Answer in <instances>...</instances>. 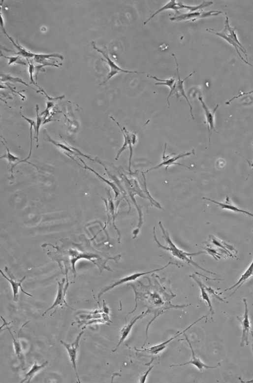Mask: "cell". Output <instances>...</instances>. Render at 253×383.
I'll use <instances>...</instances> for the list:
<instances>
[{"label": "cell", "instance_id": "4dcf8cb0", "mask_svg": "<svg viewBox=\"0 0 253 383\" xmlns=\"http://www.w3.org/2000/svg\"><path fill=\"white\" fill-rule=\"evenodd\" d=\"M1 82H12V83H18L19 82V83L23 84V85H26V87H29V88L35 90V88H32L30 85H28L26 82H25L24 81H23V79H20V78L14 77V76L9 74H4V73H1Z\"/></svg>", "mask_w": 253, "mask_h": 383}, {"label": "cell", "instance_id": "5b68a950", "mask_svg": "<svg viewBox=\"0 0 253 383\" xmlns=\"http://www.w3.org/2000/svg\"><path fill=\"white\" fill-rule=\"evenodd\" d=\"M213 2H210V1H208V2L203 1L202 3L200 4L199 5H196V6H190V5H184L182 2H176V0H170V1H169V2H167V3L166 4L164 7L160 8V9L158 10L157 12L154 13V14H153V15L151 16V17H150V18L148 19L147 21L145 22L144 24L146 25L148 22L151 21V19L154 18V17H155V16H157V14L162 12V11H167V10H173V11H175V12H176V15L179 16L182 14L179 12V10L187 9L188 10V11H190L191 13L195 12V11H198V10L199 9H203V8H207V7L210 6V5H213Z\"/></svg>", "mask_w": 253, "mask_h": 383}, {"label": "cell", "instance_id": "ab89813d", "mask_svg": "<svg viewBox=\"0 0 253 383\" xmlns=\"http://www.w3.org/2000/svg\"><path fill=\"white\" fill-rule=\"evenodd\" d=\"M253 94V91H250V92H247V93L241 92V94H239V95L233 97V98H231V99L229 100V101H226V104H230L231 101H233V100L235 99V98H239V97L249 95V94Z\"/></svg>", "mask_w": 253, "mask_h": 383}, {"label": "cell", "instance_id": "d6986e66", "mask_svg": "<svg viewBox=\"0 0 253 383\" xmlns=\"http://www.w3.org/2000/svg\"><path fill=\"white\" fill-rule=\"evenodd\" d=\"M184 335L185 336V340H186V341L189 343V346L190 347L191 351H192V359H191L190 361H189V362H186V363L179 364V365H170V367L183 366V365H195V366L196 367V368H198L200 371H202L204 369H214V368H217L218 367L221 366V362H219V364H218L217 365H216V366H209V365H207L206 364H204V362H203L202 361L199 359V358H198L196 356H195V351H194L193 349H192V344H191L190 341L189 339H188V336L186 335L185 333L184 334Z\"/></svg>", "mask_w": 253, "mask_h": 383}, {"label": "cell", "instance_id": "b9f144b4", "mask_svg": "<svg viewBox=\"0 0 253 383\" xmlns=\"http://www.w3.org/2000/svg\"><path fill=\"white\" fill-rule=\"evenodd\" d=\"M246 160H247V162L249 163V165H250V166H251L252 169H253V161H250V160H247V159H246Z\"/></svg>", "mask_w": 253, "mask_h": 383}, {"label": "cell", "instance_id": "ac0fdd59", "mask_svg": "<svg viewBox=\"0 0 253 383\" xmlns=\"http://www.w3.org/2000/svg\"><path fill=\"white\" fill-rule=\"evenodd\" d=\"M2 144H4V146H5V148H6L7 150V154L6 155H3V156H1L0 157V159H6L7 160H8V169H9L10 167L11 168L9 169L10 172H11V176L10 177L9 179L12 180V183H14V169L15 168V166H17V165L20 164V163H29V164L32 165V166H35V167L36 168V169L39 170V168H38V166H36V165L33 164V163H31V162L29 161V160H28L27 159H20V158L17 157V156H14V155H13L12 153H11V151H10L9 149H8V147H7L6 145H5V143L3 142V141H2Z\"/></svg>", "mask_w": 253, "mask_h": 383}, {"label": "cell", "instance_id": "52a82bcc", "mask_svg": "<svg viewBox=\"0 0 253 383\" xmlns=\"http://www.w3.org/2000/svg\"><path fill=\"white\" fill-rule=\"evenodd\" d=\"M172 55H173V57H174L175 61H176V66H177L178 79L177 80H176V82H175L173 88H172V89L170 90V94H169L168 97H167V103H168L169 108H170V101H169V99H170V97H171L172 95L176 96V98H177V99H179V97L183 96L184 98H185V99L187 100V101H188V105L190 106V110L191 116H192V119H195V118H194L193 113H192V105H191L190 103L189 99H188V96H187L186 94H185V88H184V82H185V81L187 80V79H189V78L191 76H192V74H193L194 72L193 73H191L189 75V76H187V77L185 78V79L182 80V79H181L180 74H179V64H178L177 59H176L175 54H172Z\"/></svg>", "mask_w": 253, "mask_h": 383}, {"label": "cell", "instance_id": "f546056e", "mask_svg": "<svg viewBox=\"0 0 253 383\" xmlns=\"http://www.w3.org/2000/svg\"><path fill=\"white\" fill-rule=\"evenodd\" d=\"M48 365V361H47V362H43V363L41 364V365H38L37 362H35L34 365H33V366H32V368H31L30 371H29V372L26 374V377H25V378L22 380L21 383H25V382L30 383V382L32 381V379L34 377V376L36 375V374H37L39 371H40L42 368H45V367H46Z\"/></svg>", "mask_w": 253, "mask_h": 383}, {"label": "cell", "instance_id": "7c38bea8", "mask_svg": "<svg viewBox=\"0 0 253 383\" xmlns=\"http://www.w3.org/2000/svg\"><path fill=\"white\" fill-rule=\"evenodd\" d=\"M84 331H81L79 333V335L76 337V340L73 343H67L64 341H60V343L63 345L66 350H67V353H68L69 357H70V361L71 362L72 365H73V370H74L75 374H76V377H77L78 383H80V380H79V375H78L77 367H76V360H77V354L78 350L79 348V341H80L81 337L83 335Z\"/></svg>", "mask_w": 253, "mask_h": 383}, {"label": "cell", "instance_id": "ba28073f", "mask_svg": "<svg viewBox=\"0 0 253 383\" xmlns=\"http://www.w3.org/2000/svg\"><path fill=\"white\" fill-rule=\"evenodd\" d=\"M210 314V312H209V313L207 314V315H205V316L201 317V318L197 319V320L195 321V322H194L193 323L191 324V325H190L189 327H188L186 329L184 330V331H182V332H178L177 334H176L174 337H171V338L169 339V340H167V341L164 342V343H161V344H158L157 345V346H153V347L149 348V349H137L136 348H135V350H136V351L137 352H142V353H148V354L152 355V356H157V355L159 354L161 352H162L163 351H164V349L167 347V346H168L169 343H170V342L173 341V340L177 338L178 337L182 335V334H185L187 331H188V330H189L191 327L193 326V325H195V324H196L197 322H199V321H201V319H204V318H206V321H207V317L209 316Z\"/></svg>", "mask_w": 253, "mask_h": 383}, {"label": "cell", "instance_id": "e575fe53", "mask_svg": "<svg viewBox=\"0 0 253 383\" xmlns=\"http://www.w3.org/2000/svg\"><path fill=\"white\" fill-rule=\"evenodd\" d=\"M148 77L156 79V80L158 81V82H160L156 83V85H166V86L169 87V88H170V90L173 88L175 82H176V79L175 77L171 78V79H158L157 77H156V76H153L149 74L148 75Z\"/></svg>", "mask_w": 253, "mask_h": 383}, {"label": "cell", "instance_id": "74e56055", "mask_svg": "<svg viewBox=\"0 0 253 383\" xmlns=\"http://www.w3.org/2000/svg\"><path fill=\"white\" fill-rule=\"evenodd\" d=\"M203 250H204V251L207 252V253H209L210 255L213 256L216 260H217L218 258H221V255L219 254L216 250H213V249L211 248H204V247H203Z\"/></svg>", "mask_w": 253, "mask_h": 383}, {"label": "cell", "instance_id": "3957f363", "mask_svg": "<svg viewBox=\"0 0 253 383\" xmlns=\"http://www.w3.org/2000/svg\"><path fill=\"white\" fill-rule=\"evenodd\" d=\"M160 228H161V231H162V238L165 240L166 243H167V247L166 246L161 245L160 244L159 241L157 240V235H156V227H154V241L157 243V245L159 248L162 249V250H166V251L170 252L171 253L173 257H176V258L179 259V260H182V261L187 262L188 264L193 265L195 267L198 268L201 270L204 271V272H208V273L212 274V275H216L214 272H210V271L207 270V269H204L201 267L198 263H195L192 260V257H195V256L199 255L201 254H205L207 252H198V253H188L186 252L181 250L180 249L178 248L174 244H173L172 240L170 239V234H169L168 231L166 230L163 226L162 223L161 222L158 223Z\"/></svg>", "mask_w": 253, "mask_h": 383}, {"label": "cell", "instance_id": "f1b7e54d", "mask_svg": "<svg viewBox=\"0 0 253 383\" xmlns=\"http://www.w3.org/2000/svg\"><path fill=\"white\" fill-rule=\"evenodd\" d=\"M210 241H211V243L213 245L223 249L224 252L227 253L228 255L231 256V257H233V255L232 254V253H234V252L236 253V250H235V248L232 245L226 244L224 241H221L219 238H216L213 235H210Z\"/></svg>", "mask_w": 253, "mask_h": 383}, {"label": "cell", "instance_id": "30bf717a", "mask_svg": "<svg viewBox=\"0 0 253 383\" xmlns=\"http://www.w3.org/2000/svg\"><path fill=\"white\" fill-rule=\"evenodd\" d=\"M110 119H111L112 120L114 121V122H116V125H117L118 126H119V128H120L121 131H122V134H123L124 139H125V142H124L123 146H122V148H121L120 150H119V152H118L117 156H116V160H118V159H119L120 155L122 154V153H123V152L125 151L126 149H130V159H129L128 169L129 172H130V173H132L131 162L132 158H133V146H134L133 144V140H132V132H129V131L126 129V128H125V127L122 128V127L119 125V122H118L116 119H113L112 116H110Z\"/></svg>", "mask_w": 253, "mask_h": 383}, {"label": "cell", "instance_id": "f35d334b", "mask_svg": "<svg viewBox=\"0 0 253 383\" xmlns=\"http://www.w3.org/2000/svg\"><path fill=\"white\" fill-rule=\"evenodd\" d=\"M154 365H152V366L150 367L146 372L144 373V374H142V375H141L140 379H139V383H145V382H146L147 377H148V374H150V372H151V370L154 368Z\"/></svg>", "mask_w": 253, "mask_h": 383}, {"label": "cell", "instance_id": "83f0119b", "mask_svg": "<svg viewBox=\"0 0 253 383\" xmlns=\"http://www.w3.org/2000/svg\"><path fill=\"white\" fill-rule=\"evenodd\" d=\"M45 135L47 137L46 140H48V141L52 143L56 147H59V148L62 149L63 150H64V151H67V153H70V154L75 155L76 156H79H79H85V154L81 153L79 150L74 148V147H70V146L67 145V144H61V143H59L57 142V141H54V140H53L52 138L49 136V135H48V133H46V131L45 132Z\"/></svg>", "mask_w": 253, "mask_h": 383}, {"label": "cell", "instance_id": "d590c367", "mask_svg": "<svg viewBox=\"0 0 253 383\" xmlns=\"http://www.w3.org/2000/svg\"><path fill=\"white\" fill-rule=\"evenodd\" d=\"M1 57L8 60V64H9V65L13 64H23V65H26V63L20 60V56H16V57H6V56H4L3 54H2V51H1Z\"/></svg>", "mask_w": 253, "mask_h": 383}, {"label": "cell", "instance_id": "484cf974", "mask_svg": "<svg viewBox=\"0 0 253 383\" xmlns=\"http://www.w3.org/2000/svg\"><path fill=\"white\" fill-rule=\"evenodd\" d=\"M76 157L78 158V159H79V160H81V162H82V163L84 164V166H82V165L79 164V166H81V167L84 168V169H88V170L91 171V172H94V174H95V175H96L97 177H98L99 179H101V181H103V182L106 183V184H107V185L110 186V187H111L112 189H113V192H114L115 193V198H116V200H118V198H119V197L120 196L121 194V191L120 190H119V187H117V185H116V184H115L114 182H112V181H109V180H106L105 178H103V177H101V175H99V174L98 173V172H95L94 169H91L90 166H88V165L85 163V162L83 160H82L81 158H79V156H76Z\"/></svg>", "mask_w": 253, "mask_h": 383}, {"label": "cell", "instance_id": "7a4b0ae2", "mask_svg": "<svg viewBox=\"0 0 253 383\" xmlns=\"http://www.w3.org/2000/svg\"><path fill=\"white\" fill-rule=\"evenodd\" d=\"M148 281V285H145L140 281H138L139 287H136L133 284H130V287L133 288L136 296V307L132 312L127 314L126 317L130 314L135 312L137 309L139 305L142 307L148 309V315L154 314V317L149 323L147 325L146 339L143 344V347L146 344L148 339V330L150 326L154 320L163 314L166 313L171 309H184L190 306V304L173 305L171 303V300L176 297V294H173L170 288V280L166 278H161L158 275L153 274L152 279L147 277ZM125 318V319H126Z\"/></svg>", "mask_w": 253, "mask_h": 383}, {"label": "cell", "instance_id": "2e32d148", "mask_svg": "<svg viewBox=\"0 0 253 383\" xmlns=\"http://www.w3.org/2000/svg\"><path fill=\"white\" fill-rule=\"evenodd\" d=\"M107 191L108 200L105 199V198H103V197H100V198H101V199L104 201V204H105L106 206V211H107V223H106V225L110 223V221H111L112 219L113 227L115 228V229L117 231L118 234H119V239H118V242H119V244H120L121 233L120 232H119V229H118V228L116 227V223H115V221H116V216H116V215H117L116 214V210H117V209H116V205H115L114 202H113V198H112L111 195H110V190H107ZM105 227L103 228L104 230V229H105Z\"/></svg>", "mask_w": 253, "mask_h": 383}, {"label": "cell", "instance_id": "60d3db41", "mask_svg": "<svg viewBox=\"0 0 253 383\" xmlns=\"http://www.w3.org/2000/svg\"><path fill=\"white\" fill-rule=\"evenodd\" d=\"M252 334V337H253V345H252V351H253V331H251ZM240 381L241 382V383H253V380H250V381H243L242 380H241V378H239Z\"/></svg>", "mask_w": 253, "mask_h": 383}, {"label": "cell", "instance_id": "8992f818", "mask_svg": "<svg viewBox=\"0 0 253 383\" xmlns=\"http://www.w3.org/2000/svg\"><path fill=\"white\" fill-rule=\"evenodd\" d=\"M171 264L177 265L176 264V263H172V262L170 261L168 263H167V265L163 266L162 268H160V269H154V270L150 271V272H137V273L133 274V275H129V276L125 277V278H122V279H119L118 280V281H115L114 283L110 284V285L107 286V287H104V288H103L102 289L99 291V293H98V303H99L100 297H101L103 294H105L106 292L110 291V290L113 289V288H114L115 287H119V286L122 285V284H126V283L131 282V281H136L138 278L143 276V275H149V274H154V272H159V271H161L163 270V269H166L167 266H169Z\"/></svg>", "mask_w": 253, "mask_h": 383}, {"label": "cell", "instance_id": "836d02e7", "mask_svg": "<svg viewBox=\"0 0 253 383\" xmlns=\"http://www.w3.org/2000/svg\"><path fill=\"white\" fill-rule=\"evenodd\" d=\"M39 105H36V128H35L34 130L35 132H36V136H35V138H36V143H37V147H39V140H38V136H39V129H40L41 125H42V124L43 123L44 119H44L43 117H42V116H41V115L39 114Z\"/></svg>", "mask_w": 253, "mask_h": 383}, {"label": "cell", "instance_id": "6da1fadb", "mask_svg": "<svg viewBox=\"0 0 253 383\" xmlns=\"http://www.w3.org/2000/svg\"><path fill=\"white\" fill-rule=\"evenodd\" d=\"M96 237L95 235L92 239H88L85 235H80L79 240L81 242L79 244L70 241L68 238L66 239H61L60 241L63 243L62 246L56 247L50 244H42V247H46V246H51L55 251L48 250L47 255L53 260V261L57 262L62 273L65 275L67 281L66 283H69L68 281V272L73 273V279H76V263L81 259L89 260L91 263L95 264L99 269L100 272H103L104 270L113 272L111 269L107 266V262L109 260H114L116 263L120 260L122 255L113 256L110 255L108 253L106 252H100L94 249L91 245V241Z\"/></svg>", "mask_w": 253, "mask_h": 383}, {"label": "cell", "instance_id": "4fadbf2b", "mask_svg": "<svg viewBox=\"0 0 253 383\" xmlns=\"http://www.w3.org/2000/svg\"><path fill=\"white\" fill-rule=\"evenodd\" d=\"M5 272H6L7 275H8V276H6V275H5V274L3 273V272H2V270H0V273H1V275H2V277H4V278H5V279L7 280V281H8V282L10 283V284H11V288H12L13 290V294H14V300L15 302L18 301L19 300V289L20 288H21L22 291H23V292L24 293V294H26V295L30 296V297H33V295H32V294H29V293L26 292V291H25L24 289H23V287H22V284H23V283L24 282L25 280H26V276L23 277L22 279L18 280L17 279V278L14 277V275H13L12 272H11V271L9 270V269H8L7 266H5Z\"/></svg>", "mask_w": 253, "mask_h": 383}, {"label": "cell", "instance_id": "603a6c76", "mask_svg": "<svg viewBox=\"0 0 253 383\" xmlns=\"http://www.w3.org/2000/svg\"><path fill=\"white\" fill-rule=\"evenodd\" d=\"M1 27H2V30H3L4 34H5V36L8 38V39L12 42L13 45H14L16 49L18 51L15 52V51H10V50L5 49V51H8V52L14 53V54H16V55L17 56H22V57H25V58L27 59V60H29V59L34 58L36 54H33V53L27 51L26 48H23V47H22L21 45L18 43V41L16 42L14 40V39H13L12 37H11V36L7 33L6 31L4 29V26H1Z\"/></svg>", "mask_w": 253, "mask_h": 383}, {"label": "cell", "instance_id": "9c48e42d", "mask_svg": "<svg viewBox=\"0 0 253 383\" xmlns=\"http://www.w3.org/2000/svg\"><path fill=\"white\" fill-rule=\"evenodd\" d=\"M166 148H167V144H165V147H164V153H163L162 162H161L160 164L157 165V166H155V167L151 168V169H148V171L145 172V173L150 172V171L154 170V169H158V168H161V166H165L166 170H167L169 166H171V165H179V166H185V167L191 169L190 166H185V165L182 164V163H177L176 161H177L178 160H179V159H183V158L186 157V156H191V155L195 154V151H194V150H192L191 152L180 153V154L179 155H176L175 153H173V154L169 155V156H166Z\"/></svg>", "mask_w": 253, "mask_h": 383}, {"label": "cell", "instance_id": "9a60e30c", "mask_svg": "<svg viewBox=\"0 0 253 383\" xmlns=\"http://www.w3.org/2000/svg\"><path fill=\"white\" fill-rule=\"evenodd\" d=\"M244 306H245V311H244V316L243 318L237 317V319L239 320L240 323L242 326V337H241V347H244L245 345H249V335H250V330H251V324H250V318H249L248 306H247V300L245 298L243 299Z\"/></svg>", "mask_w": 253, "mask_h": 383}, {"label": "cell", "instance_id": "e0dca14e", "mask_svg": "<svg viewBox=\"0 0 253 383\" xmlns=\"http://www.w3.org/2000/svg\"><path fill=\"white\" fill-rule=\"evenodd\" d=\"M222 14V11H210L207 12L204 11H197V12L188 13V14H182L179 16L171 17L170 19L171 21H183V20H188V21L195 22L198 19L207 18L210 17H216Z\"/></svg>", "mask_w": 253, "mask_h": 383}, {"label": "cell", "instance_id": "44dd1931", "mask_svg": "<svg viewBox=\"0 0 253 383\" xmlns=\"http://www.w3.org/2000/svg\"><path fill=\"white\" fill-rule=\"evenodd\" d=\"M198 99H199V101H201V105H202L203 109H204V113H205L206 119H207V128H208L209 132V143L210 144L211 130H213L214 132H218L217 131H216V129H215L214 118L215 113H216L217 109L219 108V104H218L217 105H216V107H215L214 110H213V111H211V110H210V109L207 107V106L206 105V104L204 103V100H203V98L201 96L198 97Z\"/></svg>", "mask_w": 253, "mask_h": 383}, {"label": "cell", "instance_id": "8d00e7d4", "mask_svg": "<svg viewBox=\"0 0 253 383\" xmlns=\"http://www.w3.org/2000/svg\"><path fill=\"white\" fill-rule=\"evenodd\" d=\"M27 60L28 61H29V60ZM35 70H36V67H34V65H33V63H32V62L29 61V74H30L31 83L33 84V85H36V86L38 87V88H39V90H40L41 88H39V87L38 86L37 84H36V82H35L34 80H33V73H35Z\"/></svg>", "mask_w": 253, "mask_h": 383}, {"label": "cell", "instance_id": "d6a6232c", "mask_svg": "<svg viewBox=\"0 0 253 383\" xmlns=\"http://www.w3.org/2000/svg\"><path fill=\"white\" fill-rule=\"evenodd\" d=\"M20 114H21L22 117L23 118V119H25V120L27 121L28 122H29V125H30V136H31V147H30V153H29V156H28L26 159L29 160V159H30L31 156H32V147H33V132H32V130H33V129H35L36 128V122H35L34 120H33V119H29V118L26 117V116H24V115L23 114V113L20 112Z\"/></svg>", "mask_w": 253, "mask_h": 383}, {"label": "cell", "instance_id": "d4e9b609", "mask_svg": "<svg viewBox=\"0 0 253 383\" xmlns=\"http://www.w3.org/2000/svg\"><path fill=\"white\" fill-rule=\"evenodd\" d=\"M190 278H192L195 282L198 284L199 287L200 289H201V297L204 301L207 303V306L210 308V313L211 314L212 318L214 315L215 312L213 310V305H212L211 300H210V295H209L208 292L205 288V284L201 281L198 277H197L195 275H190Z\"/></svg>", "mask_w": 253, "mask_h": 383}, {"label": "cell", "instance_id": "277c9868", "mask_svg": "<svg viewBox=\"0 0 253 383\" xmlns=\"http://www.w3.org/2000/svg\"><path fill=\"white\" fill-rule=\"evenodd\" d=\"M236 29L237 28H232L229 26V18H228L227 15H226L224 29L221 32H215L213 29H207V32H209L210 33H213V34L220 36L222 39H225L228 43L230 44L231 45H232L235 48V51L238 53L240 58L246 64L253 67V65L247 62L248 60H247V51H246L245 48L242 46L239 40H238V36H237L236 33H235Z\"/></svg>", "mask_w": 253, "mask_h": 383}, {"label": "cell", "instance_id": "cb8c5ba5", "mask_svg": "<svg viewBox=\"0 0 253 383\" xmlns=\"http://www.w3.org/2000/svg\"><path fill=\"white\" fill-rule=\"evenodd\" d=\"M203 199L207 200V201H211V202L214 203V204L219 205L222 210H230V211L234 212V213H243V214L247 215V216H250V217L253 218V213H249V212L246 211V210H241V209L235 207V205L232 204V201H230V198L229 196H226V201L224 203H220L219 201H214V200L210 199L208 198H202Z\"/></svg>", "mask_w": 253, "mask_h": 383}, {"label": "cell", "instance_id": "ffe728a7", "mask_svg": "<svg viewBox=\"0 0 253 383\" xmlns=\"http://www.w3.org/2000/svg\"><path fill=\"white\" fill-rule=\"evenodd\" d=\"M148 315V313L147 311L146 312H142L140 315H138V316H136L135 318H133V319H132L131 320L128 322V323L126 324V325H125V326L122 328L120 332V340H119V342L118 343L117 346H116V349H115L114 350L112 351H116L118 348H119V346H121V344H122V343H123V342L125 341L126 338H127V337H128L130 331H131L132 328H133V325L136 323V322H137L138 320L142 319V318H145V317L147 316Z\"/></svg>", "mask_w": 253, "mask_h": 383}, {"label": "cell", "instance_id": "5bb4252c", "mask_svg": "<svg viewBox=\"0 0 253 383\" xmlns=\"http://www.w3.org/2000/svg\"><path fill=\"white\" fill-rule=\"evenodd\" d=\"M66 281H67L66 278H63L62 282H59L58 281V291H57V295L56 297L55 301H54V304L51 307L48 308L45 311L42 316H45L47 312L52 310L53 309H57V308L59 307V306H65L66 307L69 308V309H72L70 306H68L65 300L66 291H67V288L69 287V284H70V283H66V285H64Z\"/></svg>", "mask_w": 253, "mask_h": 383}, {"label": "cell", "instance_id": "8fae6325", "mask_svg": "<svg viewBox=\"0 0 253 383\" xmlns=\"http://www.w3.org/2000/svg\"><path fill=\"white\" fill-rule=\"evenodd\" d=\"M95 42H92L93 48H94V50H96L98 52H99L100 54H101V55L104 57V59H105V63H107V64H108L110 69V73H109L108 75H107V79H106V80L104 81L103 83L100 84V85H104V84H105L107 81L110 80L112 77L116 76V75L118 74L119 72H122V73H139V72L137 71H130V70H126L121 68V67H119V66H118L117 64H116V63H115L114 62H113V60L110 58V57H109L107 51H103V50L100 49V48H98V47L95 46Z\"/></svg>", "mask_w": 253, "mask_h": 383}, {"label": "cell", "instance_id": "4316f807", "mask_svg": "<svg viewBox=\"0 0 253 383\" xmlns=\"http://www.w3.org/2000/svg\"><path fill=\"white\" fill-rule=\"evenodd\" d=\"M251 277H253V262H252L251 264H250V266H249L248 269H247V270H246V272H244L242 275H241L239 281H238V282L235 284V285L231 287L230 288H226V289H225L224 291H229V290L232 289V288H235V291H234V292L232 293V294H231L229 296L233 295V294L236 292L237 290H238V288H239L240 287H241V286H242L243 284H244V283H245L246 281L249 279V278H251Z\"/></svg>", "mask_w": 253, "mask_h": 383}, {"label": "cell", "instance_id": "1f68e13d", "mask_svg": "<svg viewBox=\"0 0 253 383\" xmlns=\"http://www.w3.org/2000/svg\"><path fill=\"white\" fill-rule=\"evenodd\" d=\"M52 58H59L61 60H64V57L60 54H36L35 56L34 62L37 63H41L42 62L45 61V60H48Z\"/></svg>", "mask_w": 253, "mask_h": 383}, {"label": "cell", "instance_id": "7402d4cb", "mask_svg": "<svg viewBox=\"0 0 253 383\" xmlns=\"http://www.w3.org/2000/svg\"><path fill=\"white\" fill-rule=\"evenodd\" d=\"M29 321H28L27 322H26V324H24V325L22 326L21 329H20V332H19L18 334V339H16L15 337H14V334H12V332H11V329H10L9 327H7V329L9 331L10 334H11V337H12L13 340H14V350H15V353L16 355H17V358H18L19 360H20V363H21V367L22 368H23V370H26V360H25V356L24 354H23V349H22V346L21 343H20V333H21L22 329H23V327L25 326V325H26V324L29 323Z\"/></svg>", "mask_w": 253, "mask_h": 383}]
</instances>
